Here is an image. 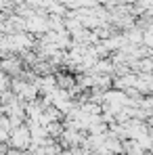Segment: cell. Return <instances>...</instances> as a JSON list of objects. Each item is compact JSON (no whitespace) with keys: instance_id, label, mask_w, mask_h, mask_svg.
Here are the masks:
<instances>
[{"instance_id":"cell-1","label":"cell","mask_w":153,"mask_h":155,"mask_svg":"<svg viewBox=\"0 0 153 155\" xmlns=\"http://www.w3.org/2000/svg\"><path fill=\"white\" fill-rule=\"evenodd\" d=\"M27 143H29V132H27L25 128H21L19 132L13 134V145H15V147H25Z\"/></svg>"}]
</instances>
